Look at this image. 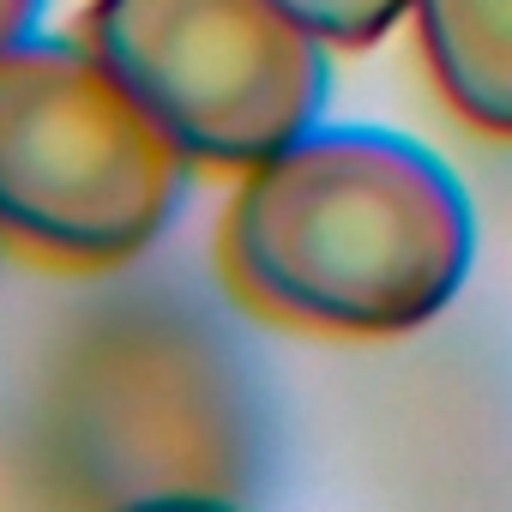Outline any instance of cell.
I'll return each instance as SVG.
<instances>
[{
  "label": "cell",
  "instance_id": "cell-1",
  "mask_svg": "<svg viewBox=\"0 0 512 512\" xmlns=\"http://www.w3.org/2000/svg\"><path fill=\"white\" fill-rule=\"evenodd\" d=\"M476 260L458 175L386 127H308L241 169L223 266L253 308L344 338H398L446 314Z\"/></svg>",
  "mask_w": 512,
  "mask_h": 512
},
{
  "label": "cell",
  "instance_id": "cell-2",
  "mask_svg": "<svg viewBox=\"0 0 512 512\" xmlns=\"http://www.w3.org/2000/svg\"><path fill=\"white\" fill-rule=\"evenodd\" d=\"M193 157L91 43L0 55V229L67 266H121L181 211Z\"/></svg>",
  "mask_w": 512,
  "mask_h": 512
},
{
  "label": "cell",
  "instance_id": "cell-3",
  "mask_svg": "<svg viewBox=\"0 0 512 512\" xmlns=\"http://www.w3.org/2000/svg\"><path fill=\"white\" fill-rule=\"evenodd\" d=\"M85 43L193 163L253 169L332 97L326 37L284 0H97Z\"/></svg>",
  "mask_w": 512,
  "mask_h": 512
},
{
  "label": "cell",
  "instance_id": "cell-4",
  "mask_svg": "<svg viewBox=\"0 0 512 512\" xmlns=\"http://www.w3.org/2000/svg\"><path fill=\"white\" fill-rule=\"evenodd\" d=\"M440 97L482 133L512 139V0H410Z\"/></svg>",
  "mask_w": 512,
  "mask_h": 512
},
{
  "label": "cell",
  "instance_id": "cell-5",
  "mask_svg": "<svg viewBox=\"0 0 512 512\" xmlns=\"http://www.w3.org/2000/svg\"><path fill=\"white\" fill-rule=\"evenodd\" d=\"M284 7H296L338 49H374L386 31H398L410 0H284Z\"/></svg>",
  "mask_w": 512,
  "mask_h": 512
},
{
  "label": "cell",
  "instance_id": "cell-6",
  "mask_svg": "<svg viewBox=\"0 0 512 512\" xmlns=\"http://www.w3.org/2000/svg\"><path fill=\"white\" fill-rule=\"evenodd\" d=\"M43 13H49V0H0V55L25 37H37Z\"/></svg>",
  "mask_w": 512,
  "mask_h": 512
}]
</instances>
